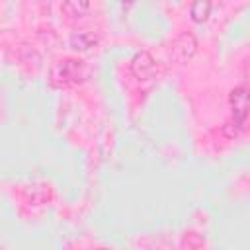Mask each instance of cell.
<instances>
[{
	"label": "cell",
	"instance_id": "obj_1",
	"mask_svg": "<svg viewBox=\"0 0 250 250\" xmlns=\"http://www.w3.org/2000/svg\"><path fill=\"white\" fill-rule=\"evenodd\" d=\"M88 76V66L84 61L80 59H64V61H57L51 66L49 72V82L55 88H66L70 84L82 82Z\"/></svg>",
	"mask_w": 250,
	"mask_h": 250
},
{
	"label": "cell",
	"instance_id": "obj_2",
	"mask_svg": "<svg viewBox=\"0 0 250 250\" xmlns=\"http://www.w3.org/2000/svg\"><path fill=\"white\" fill-rule=\"evenodd\" d=\"M229 104H230V127H232V135H236V131L246 123L248 115H250V90L246 86H236L230 96H229Z\"/></svg>",
	"mask_w": 250,
	"mask_h": 250
},
{
	"label": "cell",
	"instance_id": "obj_3",
	"mask_svg": "<svg viewBox=\"0 0 250 250\" xmlns=\"http://www.w3.org/2000/svg\"><path fill=\"white\" fill-rule=\"evenodd\" d=\"M197 51V39L193 33L189 31H184L180 35L174 37L172 45H170V57L176 61V62H186L189 61Z\"/></svg>",
	"mask_w": 250,
	"mask_h": 250
},
{
	"label": "cell",
	"instance_id": "obj_4",
	"mask_svg": "<svg viewBox=\"0 0 250 250\" xmlns=\"http://www.w3.org/2000/svg\"><path fill=\"white\" fill-rule=\"evenodd\" d=\"M131 72L139 78V80H145V78H150L156 70V64H154V59L150 57L148 51H139L133 59H131V64H129Z\"/></svg>",
	"mask_w": 250,
	"mask_h": 250
},
{
	"label": "cell",
	"instance_id": "obj_5",
	"mask_svg": "<svg viewBox=\"0 0 250 250\" xmlns=\"http://www.w3.org/2000/svg\"><path fill=\"white\" fill-rule=\"evenodd\" d=\"M98 43V35H94L92 31H78L70 37V45L76 51H88Z\"/></svg>",
	"mask_w": 250,
	"mask_h": 250
},
{
	"label": "cell",
	"instance_id": "obj_6",
	"mask_svg": "<svg viewBox=\"0 0 250 250\" xmlns=\"http://www.w3.org/2000/svg\"><path fill=\"white\" fill-rule=\"evenodd\" d=\"M209 12H211V2H207V0H197V2H193V4L189 6V16H191L193 21H203V20H207Z\"/></svg>",
	"mask_w": 250,
	"mask_h": 250
},
{
	"label": "cell",
	"instance_id": "obj_7",
	"mask_svg": "<svg viewBox=\"0 0 250 250\" xmlns=\"http://www.w3.org/2000/svg\"><path fill=\"white\" fill-rule=\"evenodd\" d=\"M88 10H90V4L88 2H64L62 4V12L66 16H70V18H80Z\"/></svg>",
	"mask_w": 250,
	"mask_h": 250
},
{
	"label": "cell",
	"instance_id": "obj_8",
	"mask_svg": "<svg viewBox=\"0 0 250 250\" xmlns=\"http://www.w3.org/2000/svg\"><path fill=\"white\" fill-rule=\"evenodd\" d=\"M244 72H246V76H248V80H250V57H248V61H246V64H244Z\"/></svg>",
	"mask_w": 250,
	"mask_h": 250
}]
</instances>
